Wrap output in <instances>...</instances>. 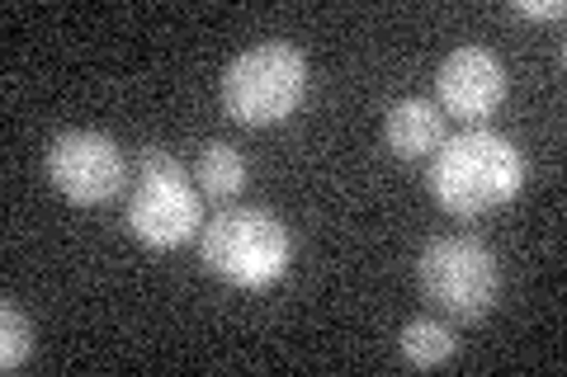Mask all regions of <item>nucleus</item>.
I'll return each instance as SVG.
<instances>
[{"instance_id": "nucleus-1", "label": "nucleus", "mask_w": 567, "mask_h": 377, "mask_svg": "<svg viewBox=\"0 0 567 377\" xmlns=\"http://www.w3.org/2000/svg\"><path fill=\"white\" fill-rule=\"evenodd\" d=\"M431 199L450 218H487V212L520 199L525 189V156L506 133L496 128H468L458 137H445L431 160Z\"/></svg>"}, {"instance_id": "nucleus-2", "label": "nucleus", "mask_w": 567, "mask_h": 377, "mask_svg": "<svg viewBox=\"0 0 567 377\" xmlns=\"http://www.w3.org/2000/svg\"><path fill=\"white\" fill-rule=\"evenodd\" d=\"M199 237H204L199 255L208 264V274H218L233 289L265 293L289 274L293 241H289V227L270 208H256V203L223 208L218 218L204 222Z\"/></svg>"}, {"instance_id": "nucleus-3", "label": "nucleus", "mask_w": 567, "mask_h": 377, "mask_svg": "<svg viewBox=\"0 0 567 377\" xmlns=\"http://www.w3.org/2000/svg\"><path fill=\"white\" fill-rule=\"evenodd\" d=\"M308 100V57L293 43H256L223 66V114L241 128L289 123Z\"/></svg>"}, {"instance_id": "nucleus-4", "label": "nucleus", "mask_w": 567, "mask_h": 377, "mask_svg": "<svg viewBox=\"0 0 567 377\" xmlns=\"http://www.w3.org/2000/svg\"><path fill=\"white\" fill-rule=\"evenodd\" d=\"M123 222L147 250H175L194 241L204 231V193L194 185V170H185V160L166 147H142L137 189Z\"/></svg>"}, {"instance_id": "nucleus-5", "label": "nucleus", "mask_w": 567, "mask_h": 377, "mask_svg": "<svg viewBox=\"0 0 567 377\" xmlns=\"http://www.w3.org/2000/svg\"><path fill=\"white\" fill-rule=\"evenodd\" d=\"M416 279L425 302H435L454 321H483L496 307V297H502V264L468 231L425 241L416 260Z\"/></svg>"}, {"instance_id": "nucleus-6", "label": "nucleus", "mask_w": 567, "mask_h": 377, "mask_svg": "<svg viewBox=\"0 0 567 377\" xmlns=\"http://www.w3.org/2000/svg\"><path fill=\"white\" fill-rule=\"evenodd\" d=\"M48 179L66 203L95 208L128 185V156L114 137L95 128H66L48 142Z\"/></svg>"}, {"instance_id": "nucleus-7", "label": "nucleus", "mask_w": 567, "mask_h": 377, "mask_svg": "<svg viewBox=\"0 0 567 377\" xmlns=\"http://www.w3.org/2000/svg\"><path fill=\"white\" fill-rule=\"evenodd\" d=\"M435 104L440 114L464 118L468 128H483V123L506 104V66L492 48L464 43L454 48L445 62H440L435 76Z\"/></svg>"}, {"instance_id": "nucleus-8", "label": "nucleus", "mask_w": 567, "mask_h": 377, "mask_svg": "<svg viewBox=\"0 0 567 377\" xmlns=\"http://www.w3.org/2000/svg\"><path fill=\"white\" fill-rule=\"evenodd\" d=\"M383 142L388 151L402 156V160H425L440 151V142H445V114H440L435 100H398L393 109L383 114Z\"/></svg>"}, {"instance_id": "nucleus-9", "label": "nucleus", "mask_w": 567, "mask_h": 377, "mask_svg": "<svg viewBox=\"0 0 567 377\" xmlns=\"http://www.w3.org/2000/svg\"><path fill=\"white\" fill-rule=\"evenodd\" d=\"M194 185L213 203H233L246 189V156L233 142H204L199 156H194Z\"/></svg>"}, {"instance_id": "nucleus-10", "label": "nucleus", "mask_w": 567, "mask_h": 377, "mask_svg": "<svg viewBox=\"0 0 567 377\" xmlns=\"http://www.w3.org/2000/svg\"><path fill=\"white\" fill-rule=\"evenodd\" d=\"M398 349H402V358L412 368H445L454 358V349H458V339H454V331L445 326V321L412 316L402 326V335H398Z\"/></svg>"}, {"instance_id": "nucleus-11", "label": "nucleus", "mask_w": 567, "mask_h": 377, "mask_svg": "<svg viewBox=\"0 0 567 377\" xmlns=\"http://www.w3.org/2000/svg\"><path fill=\"white\" fill-rule=\"evenodd\" d=\"M29 354H33V326H29V316L20 312V302L6 297L0 302V368L6 373L24 368Z\"/></svg>"}, {"instance_id": "nucleus-12", "label": "nucleus", "mask_w": 567, "mask_h": 377, "mask_svg": "<svg viewBox=\"0 0 567 377\" xmlns=\"http://www.w3.org/2000/svg\"><path fill=\"white\" fill-rule=\"evenodd\" d=\"M511 14H520V20H563L567 6L563 0H511Z\"/></svg>"}]
</instances>
